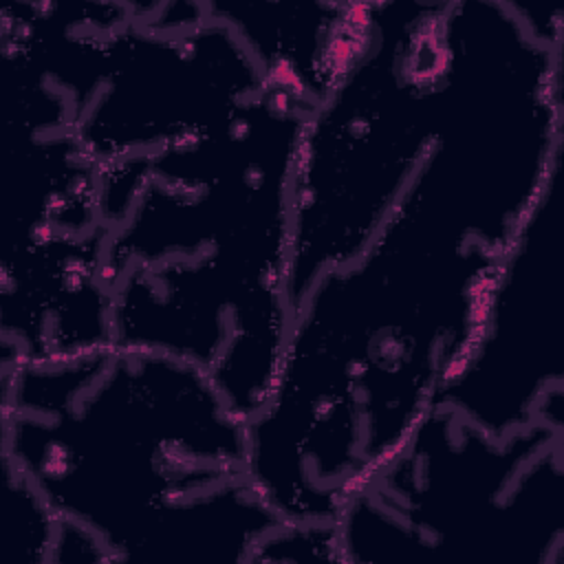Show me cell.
<instances>
[{
    "instance_id": "6da1fadb",
    "label": "cell",
    "mask_w": 564,
    "mask_h": 564,
    "mask_svg": "<svg viewBox=\"0 0 564 564\" xmlns=\"http://www.w3.org/2000/svg\"><path fill=\"white\" fill-rule=\"evenodd\" d=\"M560 167V59L509 29L452 35L425 161L368 247L300 300L249 421L251 478L284 522L335 524L438 403Z\"/></svg>"
},
{
    "instance_id": "7a4b0ae2",
    "label": "cell",
    "mask_w": 564,
    "mask_h": 564,
    "mask_svg": "<svg viewBox=\"0 0 564 564\" xmlns=\"http://www.w3.org/2000/svg\"><path fill=\"white\" fill-rule=\"evenodd\" d=\"M308 112L267 84L227 121L99 170L112 344L198 366L247 421L293 324L291 185Z\"/></svg>"
},
{
    "instance_id": "3957f363",
    "label": "cell",
    "mask_w": 564,
    "mask_h": 564,
    "mask_svg": "<svg viewBox=\"0 0 564 564\" xmlns=\"http://www.w3.org/2000/svg\"><path fill=\"white\" fill-rule=\"evenodd\" d=\"M2 460L108 564H251L284 520L249 471V421L172 355L106 346L0 368Z\"/></svg>"
},
{
    "instance_id": "277c9868",
    "label": "cell",
    "mask_w": 564,
    "mask_h": 564,
    "mask_svg": "<svg viewBox=\"0 0 564 564\" xmlns=\"http://www.w3.org/2000/svg\"><path fill=\"white\" fill-rule=\"evenodd\" d=\"M0 53L53 95L99 170L205 132L267 88L207 0L9 2Z\"/></svg>"
},
{
    "instance_id": "5b68a950",
    "label": "cell",
    "mask_w": 564,
    "mask_h": 564,
    "mask_svg": "<svg viewBox=\"0 0 564 564\" xmlns=\"http://www.w3.org/2000/svg\"><path fill=\"white\" fill-rule=\"evenodd\" d=\"M344 564H564V423L436 403L335 518Z\"/></svg>"
},
{
    "instance_id": "8992f818",
    "label": "cell",
    "mask_w": 564,
    "mask_h": 564,
    "mask_svg": "<svg viewBox=\"0 0 564 564\" xmlns=\"http://www.w3.org/2000/svg\"><path fill=\"white\" fill-rule=\"evenodd\" d=\"M445 7L375 2L359 55L306 117L291 185L293 313L326 271L368 247L436 139Z\"/></svg>"
},
{
    "instance_id": "52a82bcc",
    "label": "cell",
    "mask_w": 564,
    "mask_h": 564,
    "mask_svg": "<svg viewBox=\"0 0 564 564\" xmlns=\"http://www.w3.org/2000/svg\"><path fill=\"white\" fill-rule=\"evenodd\" d=\"M562 178L564 167L516 234L476 344L438 399L491 434L564 423Z\"/></svg>"
},
{
    "instance_id": "ba28073f",
    "label": "cell",
    "mask_w": 564,
    "mask_h": 564,
    "mask_svg": "<svg viewBox=\"0 0 564 564\" xmlns=\"http://www.w3.org/2000/svg\"><path fill=\"white\" fill-rule=\"evenodd\" d=\"M247 46L269 86L313 110L359 55L375 2L207 0Z\"/></svg>"
},
{
    "instance_id": "9c48e42d",
    "label": "cell",
    "mask_w": 564,
    "mask_h": 564,
    "mask_svg": "<svg viewBox=\"0 0 564 564\" xmlns=\"http://www.w3.org/2000/svg\"><path fill=\"white\" fill-rule=\"evenodd\" d=\"M7 485V527L9 544L20 560L33 564H53V551L59 531V518L26 480L22 471L2 460Z\"/></svg>"
},
{
    "instance_id": "30bf717a",
    "label": "cell",
    "mask_w": 564,
    "mask_h": 564,
    "mask_svg": "<svg viewBox=\"0 0 564 564\" xmlns=\"http://www.w3.org/2000/svg\"><path fill=\"white\" fill-rule=\"evenodd\" d=\"M264 562L344 564L337 529L328 522H282L253 551L251 564Z\"/></svg>"
}]
</instances>
